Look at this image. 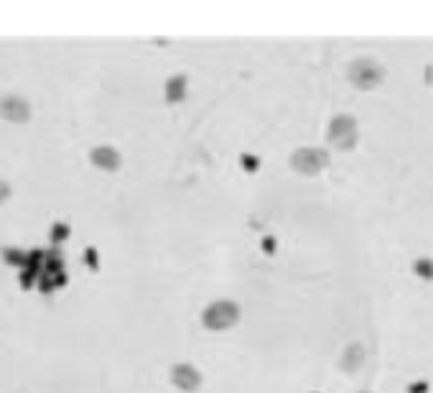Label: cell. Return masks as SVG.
Masks as SVG:
<instances>
[{
	"label": "cell",
	"instance_id": "6da1fadb",
	"mask_svg": "<svg viewBox=\"0 0 433 393\" xmlns=\"http://www.w3.org/2000/svg\"><path fill=\"white\" fill-rule=\"evenodd\" d=\"M0 117L8 123H29L31 102L21 95H3L0 97Z\"/></svg>",
	"mask_w": 433,
	"mask_h": 393
},
{
	"label": "cell",
	"instance_id": "7a4b0ae2",
	"mask_svg": "<svg viewBox=\"0 0 433 393\" xmlns=\"http://www.w3.org/2000/svg\"><path fill=\"white\" fill-rule=\"evenodd\" d=\"M92 161L102 169H117V153L110 148H97L92 151Z\"/></svg>",
	"mask_w": 433,
	"mask_h": 393
},
{
	"label": "cell",
	"instance_id": "3957f363",
	"mask_svg": "<svg viewBox=\"0 0 433 393\" xmlns=\"http://www.w3.org/2000/svg\"><path fill=\"white\" fill-rule=\"evenodd\" d=\"M3 255H6V261H10V263H18V266H23L26 263V255L23 253H10V250H3Z\"/></svg>",
	"mask_w": 433,
	"mask_h": 393
},
{
	"label": "cell",
	"instance_id": "277c9868",
	"mask_svg": "<svg viewBox=\"0 0 433 393\" xmlns=\"http://www.w3.org/2000/svg\"><path fill=\"white\" fill-rule=\"evenodd\" d=\"M10 192H13V187H10V182H6V179H0V204L6 202L8 196H10Z\"/></svg>",
	"mask_w": 433,
	"mask_h": 393
}]
</instances>
